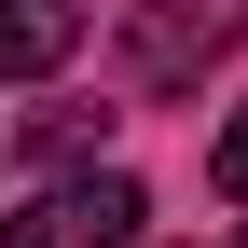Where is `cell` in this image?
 Segmentation results:
<instances>
[{"instance_id": "6da1fadb", "label": "cell", "mask_w": 248, "mask_h": 248, "mask_svg": "<svg viewBox=\"0 0 248 248\" xmlns=\"http://www.w3.org/2000/svg\"><path fill=\"white\" fill-rule=\"evenodd\" d=\"M234 42H248V0H138V14H124V83H138V97H179V83H207Z\"/></svg>"}, {"instance_id": "7a4b0ae2", "label": "cell", "mask_w": 248, "mask_h": 248, "mask_svg": "<svg viewBox=\"0 0 248 248\" xmlns=\"http://www.w3.org/2000/svg\"><path fill=\"white\" fill-rule=\"evenodd\" d=\"M138 221H152V193H138L124 166H97V179H55L28 221H0V248H124Z\"/></svg>"}, {"instance_id": "3957f363", "label": "cell", "mask_w": 248, "mask_h": 248, "mask_svg": "<svg viewBox=\"0 0 248 248\" xmlns=\"http://www.w3.org/2000/svg\"><path fill=\"white\" fill-rule=\"evenodd\" d=\"M83 55V0H0V83H42Z\"/></svg>"}, {"instance_id": "277c9868", "label": "cell", "mask_w": 248, "mask_h": 248, "mask_svg": "<svg viewBox=\"0 0 248 248\" xmlns=\"http://www.w3.org/2000/svg\"><path fill=\"white\" fill-rule=\"evenodd\" d=\"M97 124H110V110H28V152L69 166V152H97Z\"/></svg>"}, {"instance_id": "5b68a950", "label": "cell", "mask_w": 248, "mask_h": 248, "mask_svg": "<svg viewBox=\"0 0 248 248\" xmlns=\"http://www.w3.org/2000/svg\"><path fill=\"white\" fill-rule=\"evenodd\" d=\"M207 179H221V193H234V207H248V110H234V124H221V152H207Z\"/></svg>"}]
</instances>
